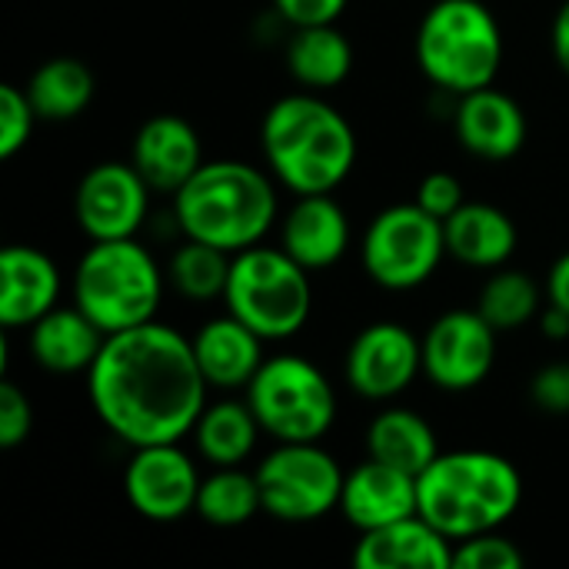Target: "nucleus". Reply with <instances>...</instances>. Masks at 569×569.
Returning a JSON list of instances; mask_svg holds the SVG:
<instances>
[{
  "instance_id": "1",
  "label": "nucleus",
  "mask_w": 569,
  "mask_h": 569,
  "mask_svg": "<svg viewBox=\"0 0 569 569\" xmlns=\"http://www.w3.org/2000/svg\"><path fill=\"white\" fill-rule=\"evenodd\" d=\"M207 393L190 337L160 320L110 333L87 370L90 410L127 447L183 440Z\"/></svg>"
},
{
  "instance_id": "2",
  "label": "nucleus",
  "mask_w": 569,
  "mask_h": 569,
  "mask_svg": "<svg viewBox=\"0 0 569 569\" xmlns=\"http://www.w3.org/2000/svg\"><path fill=\"white\" fill-rule=\"evenodd\" d=\"M267 170L297 197L333 193L357 163V133L350 120L317 90L273 100L260 123Z\"/></svg>"
},
{
  "instance_id": "3",
  "label": "nucleus",
  "mask_w": 569,
  "mask_h": 569,
  "mask_svg": "<svg viewBox=\"0 0 569 569\" xmlns=\"http://www.w3.org/2000/svg\"><path fill=\"white\" fill-rule=\"evenodd\" d=\"M170 200L183 237L227 253L263 243L280 217L273 173L247 160H203Z\"/></svg>"
},
{
  "instance_id": "4",
  "label": "nucleus",
  "mask_w": 569,
  "mask_h": 569,
  "mask_svg": "<svg viewBox=\"0 0 569 569\" xmlns=\"http://www.w3.org/2000/svg\"><path fill=\"white\" fill-rule=\"evenodd\" d=\"M420 517L453 543L500 530L523 503V477L503 453L450 450L417 477Z\"/></svg>"
},
{
  "instance_id": "5",
  "label": "nucleus",
  "mask_w": 569,
  "mask_h": 569,
  "mask_svg": "<svg viewBox=\"0 0 569 569\" xmlns=\"http://www.w3.org/2000/svg\"><path fill=\"white\" fill-rule=\"evenodd\" d=\"M503 53L500 20L483 0H437L413 37L420 73L453 97L490 87L503 67Z\"/></svg>"
},
{
  "instance_id": "6",
  "label": "nucleus",
  "mask_w": 569,
  "mask_h": 569,
  "mask_svg": "<svg viewBox=\"0 0 569 569\" xmlns=\"http://www.w3.org/2000/svg\"><path fill=\"white\" fill-rule=\"evenodd\" d=\"M167 293V270L137 240H90L70 277L73 303L110 337L157 320Z\"/></svg>"
},
{
  "instance_id": "7",
  "label": "nucleus",
  "mask_w": 569,
  "mask_h": 569,
  "mask_svg": "<svg viewBox=\"0 0 569 569\" xmlns=\"http://www.w3.org/2000/svg\"><path fill=\"white\" fill-rule=\"evenodd\" d=\"M223 310L257 330L267 343H283L310 323V270L297 263L283 247H247L233 253Z\"/></svg>"
},
{
  "instance_id": "8",
  "label": "nucleus",
  "mask_w": 569,
  "mask_h": 569,
  "mask_svg": "<svg viewBox=\"0 0 569 569\" xmlns=\"http://www.w3.org/2000/svg\"><path fill=\"white\" fill-rule=\"evenodd\" d=\"M243 397L273 443L323 440L337 420V390L330 377L300 353L267 357Z\"/></svg>"
},
{
  "instance_id": "9",
  "label": "nucleus",
  "mask_w": 569,
  "mask_h": 569,
  "mask_svg": "<svg viewBox=\"0 0 569 569\" xmlns=\"http://www.w3.org/2000/svg\"><path fill=\"white\" fill-rule=\"evenodd\" d=\"M443 257H447L443 220L427 213L417 200L383 207L367 223L360 240L363 273L390 293H407L430 283Z\"/></svg>"
},
{
  "instance_id": "10",
  "label": "nucleus",
  "mask_w": 569,
  "mask_h": 569,
  "mask_svg": "<svg viewBox=\"0 0 569 569\" xmlns=\"http://www.w3.org/2000/svg\"><path fill=\"white\" fill-rule=\"evenodd\" d=\"M263 513L280 523H313L340 510L343 467L330 450L313 443H277L253 470Z\"/></svg>"
},
{
  "instance_id": "11",
  "label": "nucleus",
  "mask_w": 569,
  "mask_h": 569,
  "mask_svg": "<svg viewBox=\"0 0 569 569\" xmlns=\"http://www.w3.org/2000/svg\"><path fill=\"white\" fill-rule=\"evenodd\" d=\"M420 373H423V340L397 320L367 323L350 340L343 357L347 387L370 403L397 400L413 387Z\"/></svg>"
},
{
  "instance_id": "12",
  "label": "nucleus",
  "mask_w": 569,
  "mask_h": 569,
  "mask_svg": "<svg viewBox=\"0 0 569 569\" xmlns=\"http://www.w3.org/2000/svg\"><path fill=\"white\" fill-rule=\"evenodd\" d=\"M497 330L473 310L440 313L423 340V377L443 393L477 390L497 363Z\"/></svg>"
},
{
  "instance_id": "13",
  "label": "nucleus",
  "mask_w": 569,
  "mask_h": 569,
  "mask_svg": "<svg viewBox=\"0 0 569 569\" xmlns=\"http://www.w3.org/2000/svg\"><path fill=\"white\" fill-rule=\"evenodd\" d=\"M150 183L133 163H93L73 190V220L87 240L137 237L150 213Z\"/></svg>"
},
{
  "instance_id": "14",
  "label": "nucleus",
  "mask_w": 569,
  "mask_h": 569,
  "mask_svg": "<svg viewBox=\"0 0 569 569\" xmlns=\"http://www.w3.org/2000/svg\"><path fill=\"white\" fill-rule=\"evenodd\" d=\"M200 480L197 460L180 447V440L133 447L123 470V497L143 520L177 523L197 510Z\"/></svg>"
},
{
  "instance_id": "15",
  "label": "nucleus",
  "mask_w": 569,
  "mask_h": 569,
  "mask_svg": "<svg viewBox=\"0 0 569 569\" xmlns=\"http://www.w3.org/2000/svg\"><path fill=\"white\" fill-rule=\"evenodd\" d=\"M130 163L157 193H177L200 167L203 143L190 120L177 113H157L140 123L130 143Z\"/></svg>"
},
{
  "instance_id": "16",
  "label": "nucleus",
  "mask_w": 569,
  "mask_h": 569,
  "mask_svg": "<svg viewBox=\"0 0 569 569\" xmlns=\"http://www.w3.org/2000/svg\"><path fill=\"white\" fill-rule=\"evenodd\" d=\"M453 130L467 153L500 163L523 150L530 127H527L523 107L510 93H503L490 83V87L457 97Z\"/></svg>"
},
{
  "instance_id": "17",
  "label": "nucleus",
  "mask_w": 569,
  "mask_h": 569,
  "mask_svg": "<svg viewBox=\"0 0 569 569\" xmlns=\"http://www.w3.org/2000/svg\"><path fill=\"white\" fill-rule=\"evenodd\" d=\"M340 513L360 533L397 523L403 517H413V513H420L417 477L400 467L367 457L343 480Z\"/></svg>"
},
{
  "instance_id": "18",
  "label": "nucleus",
  "mask_w": 569,
  "mask_h": 569,
  "mask_svg": "<svg viewBox=\"0 0 569 569\" xmlns=\"http://www.w3.org/2000/svg\"><path fill=\"white\" fill-rule=\"evenodd\" d=\"M190 343L207 387L217 393H243L267 360L263 357L267 340L227 310L200 323Z\"/></svg>"
},
{
  "instance_id": "19",
  "label": "nucleus",
  "mask_w": 569,
  "mask_h": 569,
  "mask_svg": "<svg viewBox=\"0 0 569 569\" xmlns=\"http://www.w3.org/2000/svg\"><path fill=\"white\" fill-rule=\"evenodd\" d=\"M280 247L310 273L330 270L350 250V217L333 193L297 197L280 217Z\"/></svg>"
},
{
  "instance_id": "20",
  "label": "nucleus",
  "mask_w": 569,
  "mask_h": 569,
  "mask_svg": "<svg viewBox=\"0 0 569 569\" xmlns=\"http://www.w3.org/2000/svg\"><path fill=\"white\" fill-rule=\"evenodd\" d=\"M63 277L50 253L13 243L0 253V323L20 330L60 303Z\"/></svg>"
},
{
  "instance_id": "21",
  "label": "nucleus",
  "mask_w": 569,
  "mask_h": 569,
  "mask_svg": "<svg viewBox=\"0 0 569 569\" xmlns=\"http://www.w3.org/2000/svg\"><path fill=\"white\" fill-rule=\"evenodd\" d=\"M353 563L360 569H450L453 540L443 537L430 520L413 513L360 533L353 547Z\"/></svg>"
},
{
  "instance_id": "22",
  "label": "nucleus",
  "mask_w": 569,
  "mask_h": 569,
  "mask_svg": "<svg viewBox=\"0 0 569 569\" xmlns=\"http://www.w3.org/2000/svg\"><path fill=\"white\" fill-rule=\"evenodd\" d=\"M107 333L77 307H53L50 313H43L37 323L27 327V347L30 357L40 370L47 373H60V377H73V373H87L103 347Z\"/></svg>"
},
{
  "instance_id": "23",
  "label": "nucleus",
  "mask_w": 569,
  "mask_h": 569,
  "mask_svg": "<svg viewBox=\"0 0 569 569\" xmlns=\"http://www.w3.org/2000/svg\"><path fill=\"white\" fill-rule=\"evenodd\" d=\"M443 230H447V253L473 270L507 267L520 243L513 217L483 200H467L453 217L443 220Z\"/></svg>"
},
{
  "instance_id": "24",
  "label": "nucleus",
  "mask_w": 569,
  "mask_h": 569,
  "mask_svg": "<svg viewBox=\"0 0 569 569\" xmlns=\"http://www.w3.org/2000/svg\"><path fill=\"white\" fill-rule=\"evenodd\" d=\"M263 427L253 413V407L247 403V397H223V400H207L203 413L197 417L190 437L193 447L200 453V460H207L210 467H240L250 460V453L257 450Z\"/></svg>"
},
{
  "instance_id": "25",
  "label": "nucleus",
  "mask_w": 569,
  "mask_h": 569,
  "mask_svg": "<svg viewBox=\"0 0 569 569\" xmlns=\"http://www.w3.org/2000/svg\"><path fill=\"white\" fill-rule=\"evenodd\" d=\"M363 443H367V457L400 467L413 477H420L440 457V440L433 423L410 407L380 410L370 420Z\"/></svg>"
},
{
  "instance_id": "26",
  "label": "nucleus",
  "mask_w": 569,
  "mask_h": 569,
  "mask_svg": "<svg viewBox=\"0 0 569 569\" xmlns=\"http://www.w3.org/2000/svg\"><path fill=\"white\" fill-rule=\"evenodd\" d=\"M287 70L303 90H333L353 70V47L337 23L293 27L287 43Z\"/></svg>"
},
{
  "instance_id": "27",
  "label": "nucleus",
  "mask_w": 569,
  "mask_h": 569,
  "mask_svg": "<svg viewBox=\"0 0 569 569\" xmlns=\"http://www.w3.org/2000/svg\"><path fill=\"white\" fill-rule=\"evenodd\" d=\"M93 90V73L77 57H50L27 80V97L37 117L47 123H67L80 117L90 107Z\"/></svg>"
},
{
  "instance_id": "28",
  "label": "nucleus",
  "mask_w": 569,
  "mask_h": 569,
  "mask_svg": "<svg viewBox=\"0 0 569 569\" xmlns=\"http://www.w3.org/2000/svg\"><path fill=\"white\" fill-rule=\"evenodd\" d=\"M543 307H547V287H540L527 270L517 267H497L477 297V310L487 317V323L497 333L523 330L527 323L540 320Z\"/></svg>"
},
{
  "instance_id": "29",
  "label": "nucleus",
  "mask_w": 569,
  "mask_h": 569,
  "mask_svg": "<svg viewBox=\"0 0 569 569\" xmlns=\"http://www.w3.org/2000/svg\"><path fill=\"white\" fill-rule=\"evenodd\" d=\"M193 513L203 523L220 527V530H233V527L250 523L257 513H263L257 473H247L243 467H213L200 480Z\"/></svg>"
},
{
  "instance_id": "30",
  "label": "nucleus",
  "mask_w": 569,
  "mask_h": 569,
  "mask_svg": "<svg viewBox=\"0 0 569 569\" xmlns=\"http://www.w3.org/2000/svg\"><path fill=\"white\" fill-rule=\"evenodd\" d=\"M230 263L233 253L183 237V243L167 260V283L190 303H213L223 300Z\"/></svg>"
},
{
  "instance_id": "31",
  "label": "nucleus",
  "mask_w": 569,
  "mask_h": 569,
  "mask_svg": "<svg viewBox=\"0 0 569 569\" xmlns=\"http://www.w3.org/2000/svg\"><path fill=\"white\" fill-rule=\"evenodd\" d=\"M520 547L503 537L500 530L477 533L470 540L453 543V567L457 569H520L523 567Z\"/></svg>"
},
{
  "instance_id": "32",
  "label": "nucleus",
  "mask_w": 569,
  "mask_h": 569,
  "mask_svg": "<svg viewBox=\"0 0 569 569\" xmlns=\"http://www.w3.org/2000/svg\"><path fill=\"white\" fill-rule=\"evenodd\" d=\"M37 120L40 117L27 97V87L3 83L0 87V157L3 160H10L13 153H20L27 147Z\"/></svg>"
},
{
  "instance_id": "33",
  "label": "nucleus",
  "mask_w": 569,
  "mask_h": 569,
  "mask_svg": "<svg viewBox=\"0 0 569 569\" xmlns=\"http://www.w3.org/2000/svg\"><path fill=\"white\" fill-rule=\"evenodd\" d=\"M30 430H33L30 397L13 380H0V447L13 450L27 443Z\"/></svg>"
},
{
  "instance_id": "34",
  "label": "nucleus",
  "mask_w": 569,
  "mask_h": 569,
  "mask_svg": "<svg viewBox=\"0 0 569 569\" xmlns=\"http://www.w3.org/2000/svg\"><path fill=\"white\" fill-rule=\"evenodd\" d=\"M530 400L550 413V417H569V363H547L530 380Z\"/></svg>"
},
{
  "instance_id": "35",
  "label": "nucleus",
  "mask_w": 569,
  "mask_h": 569,
  "mask_svg": "<svg viewBox=\"0 0 569 569\" xmlns=\"http://www.w3.org/2000/svg\"><path fill=\"white\" fill-rule=\"evenodd\" d=\"M427 213H433V217H440V220H447V217H453L463 203H467V197H463V183L453 177V173H447V170H437V173H427L423 180H420V187H417V197H413Z\"/></svg>"
},
{
  "instance_id": "36",
  "label": "nucleus",
  "mask_w": 569,
  "mask_h": 569,
  "mask_svg": "<svg viewBox=\"0 0 569 569\" xmlns=\"http://www.w3.org/2000/svg\"><path fill=\"white\" fill-rule=\"evenodd\" d=\"M350 0H273V10L290 27H313V23H337Z\"/></svg>"
},
{
  "instance_id": "37",
  "label": "nucleus",
  "mask_w": 569,
  "mask_h": 569,
  "mask_svg": "<svg viewBox=\"0 0 569 569\" xmlns=\"http://www.w3.org/2000/svg\"><path fill=\"white\" fill-rule=\"evenodd\" d=\"M543 287H547V303H553V307H560V310L569 313V250L553 260Z\"/></svg>"
},
{
  "instance_id": "38",
  "label": "nucleus",
  "mask_w": 569,
  "mask_h": 569,
  "mask_svg": "<svg viewBox=\"0 0 569 569\" xmlns=\"http://www.w3.org/2000/svg\"><path fill=\"white\" fill-rule=\"evenodd\" d=\"M550 47H553V60L560 63V70L569 77V0H563V7L553 17Z\"/></svg>"
},
{
  "instance_id": "39",
  "label": "nucleus",
  "mask_w": 569,
  "mask_h": 569,
  "mask_svg": "<svg viewBox=\"0 0 569 569\" xmlns=\"http://www.w3.org/2000/svg\"><path fill=\"white\" fill-rule=\"evenodd\" d=\"M540 327H543V333H547L550 340H567L569 313L567 310H560V307H553V303H547L543 313H540Z\"/></svg>"
}]
</instances>
